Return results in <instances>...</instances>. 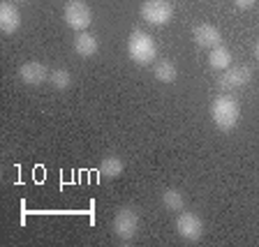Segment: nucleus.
Returning a JSON list of instances; mask_svg holds the SVG:
<instances>
[{
  "mask_svg": "<svg viewBox=\"0 0 259 247\" xmlns=\"http://www.w3.org/2000/svg\"><path fill=\"white\" fill-rule=\"evenodd\" d=\"M210 118H213L218 129L229 132V129L236 127L238 118H241V104H238L232 95L215 97L213 104H210Z\"/></svg>",
  "mask_w": 259,
  "mask_h": 247,
  "instance_id": "f257e3e1",
  "label": "nucleus"
},
{
  "mask_svg": "<svg viewBox=\"0 0 259 247\" xmlns=\"http://www.w3.org/2000/svg\"><path fill=\"white\" fill-rule=\"evenodd\" d=\"M127 54L137 65H151V63H155L157 44L148 32L135 30L127 39Z\"/></svg>",
  "mask_w": 259,
  "mask_h": 247,
  "instance_id": "f03ea898",
  "label": "nucleus"
},
{
  "mask_svg": "<svg viewBox=\"0 0 259 247\" xmlns=\"http://www.w3.org/2000/svg\"><path fill=\"white\" fill-rule=\"evenodd\" d=\"M63 19L74 32H81L91 26L93 10L88 7V3H83V0H67L63 7Z\"/></svg>",
  "mask_w": 259,
  "mask_h": 247,
  "instance_id": "7ed1b4c3",
  "label": "nucleus"
},
{
  "mask_svg": "<svg viewBox=\"0 0 259 247\" xmlns=\"http://www.w3.org/2000/svg\"><path fill=\"white\" fill-rule=\"evenodd\" d=\"M111 231L116 238H120L123 242L135 240L139 233V215L132 208H120L111 222Z\"/></svg>",
  "mask_w": 259,
  "mask_h": 247,
  "instance_id": "20e7f679",
  "label": "nucleus"
},
{
  "mask_svg": "<svg viewBox=\"0 0 259 247\" xmlns=\"http://www.w3.org/2000/svg\"><path fill=\"white\" fill-rule=\"evenodd\" d=\"M139 14L151 26H167L174 19V7L167 0H144L139 7Z\"/></svg>",
  "mask_w": 259,
  "mask_h": 247,
  "instance_id": "39448f33",
  "label": "nucleus"
},
{
  "mask_svg": "<svg viewBox=\"0 0 259 247\" xmlns=\"http://www.w3.org/2000/svg\"><path fill=\"white\" fill-rule=\"evenodd\" d=\"M250 79H252V70L248 65H241V67H229L218 76V88L222 92H234L241 90L243 86H248Z\"/></svg>",
  "mask_w": 259,
  "mask_h": 247,
  "instance_id": "423d86ee",
  "label": "nucleus"
},
{
  "mask_svg": "<svg viewBox=\"0 0 259 247\" xmlns=\"http://www.w3.org/2000/svg\"><path fill=\"white\" fill-rule=\"evenodd\" d=\"M176 233L188 242H199L204 236V222L197 213H181L176 220Z\"/></svg>",
  "mask_w": 259,
  "mask_h": 247,
  "instance_id": "0eeeda50",
  "label": "nucleus"
},
{
  "mask_svg": "<svg viewBox=\"0 0 259 247\" xmlns=\"http://www.w3.org/2000/svg\"><path fill=\"white\" fill-rule=\"evenodd\" d=\"M192 37H194V42H197V46L208 48V51L222 44V32H220V28H215L213 23H199V26L192 30Z\"/></svg>",
  "mask_w": 259,
  "mask_h": 247,
  "instance_id": "6e6552de",
  "label": "nucleus"
},
{
  "mask_svg": "<svg viewBox=\"0 0 259 247\" xmlns=\"http://www.w3.org/2000/svg\"><path fill=\"white\" fill-rule=\"evenodd\" d=\"M49 74H51V72L47 70V65L37 63V60L23 63L21 67H19V79H21L26 86H39V83L49 81Z\"/></svg>",
  "mask_w": 259,
  "mask_h": 247,
  "instance_id": "1a4fd4ad",
  "label": "nucleus"
},
{
  "mask_svg": "<svg viewBox=\"0 0 259 247\" xmlns=\"http://www.w3.org/2000/svg\"><path fill=\"white\" fill-rule=\"evenodd\" d=\"M21 26V14L16 10V5L12 3H0V30L12 35V32L19 30Z\"/></svg>",
  "mask_w": 259,
  "mask_h": 247,
  "instance_id": "9d476101",
  "label": "nucleus"
},
{
  "mask_svg": "<svg viewBox=\"0 0 259 247\" xmlns=\"http://www.w3.org/2000/svg\"><path fill=\"white\" fill-rule=\"evenodd\" d=\"M72 46H74L76 56H81V58H93V56L100 51V39H97L95 35H91V32L81 30V32H76Z\"/></svg>",
  "mask_w": 259,
  "mask_h": 247,
  "instance_id": "9b49d317",
  "label": "nucleus"
},
{
  "mask_svg": "<svg viewBox=\"0 0 259 247\" xmlns=\"http://www.w3.org/2000/svg\"><path fill=\"white\" fill-rule=\"evenodd\" d=\"M208 65L213 67L215 72H225L232 67V54H229V48L227 46H215V48H210V54H208Z\"/></svg>",
  "mask_w": 259,
  "mask_h": 247,
  "instance_id": "f8f14e48",
  "label": "nucleus"
},
{
  "mask_svg": "<svg viewBox=\"0 0 259 247\" xmlns=\"http://www.w3.org/2000/svg\"><path fill=\"white\" fill-rule=\"evenodd\" d=\"M153 74H155L157 81H162V83H174L178 76V70L176 65L171 63V60H155V65H153Z\"/></svg>",
  "mask_w": 259,
  "mask_h": 247,
  "instance_id": "ddd939ff",
  "label": "nucleus"
},
{
  "mask_svg": "<svg viewBox=\"0 0 259 247\" xmlns=\"http://www.w3.org/2000/svg\"><path fill=\"white\" fill-rule=\"evenodd\" d=\"M123 171H125V162L118 155H109L100 162V173L104 178H118Z\"/></svg>",
  "mask_w": 259,
  "mask_h": 247,
  "instance_id": "4468645a",
  "label": "nucleus"
},
{
  "mask_svg": "<svg viewBox=\"0 0 259 247\" xmlns=\"http://www.w3.org/2000/svg\"><path fill=\"white\" fill-rule=\"evenodd\" d=\"M162 204H164L167 210H183L185 196H183V192H178V189H164V194H162Z\"/></svg>",
  "mask_w": 259,
  "mask_h": 247,
  "instance_id": "2eb2a0df",
  "label": "nucleus"
},
{
  "mask_svg": "<svg viewBox=\"0 0 259 247\" xmlns=\"http://www.w3.org/2000/svg\"><path fill=\"white\" fill-rule=\"evenodd\" d=\"M49 83L56 88V90H67V88L72 86V74L67 70H54L51 74H49Z\"/></svg>",
  "mask_w": 259,
  "mask_h": 247,
  "instance_id": "dca6fc26",
  "label": "nucleus"
},
{
  "mask_svg": "<svg viewBox=\"0 0 259 247\" xmlns=\"http://www.w3.org/2000/svg\"><path fill=\"white\" fill-rule=\"evenodd\" d=\"M234 5H236L238 10H252V7L257 5V0H234Z\"/></svg>",
  "mask_w": 259,
  "mask_h": 247,
  "instance_id": "f3484780",
  "label": "nucleus"
},
{
  "mask_svg": "<svg viewBox=\"0 0 259 247\" xmlns=\"http://www.w3.org/2000/svg\"><path fill=\"white\" fill-rule=\"evenodd\" d=\"M254 56H257V60H259V42H257V48H254Z\"/></svg>",
  "mask_w": 259,
  "mask_h": 247,
  "instance_id": "a211bd4d",
  "label": "nucleus"
},
{
  "mask_svg": "<svg viewBox=\"0 0 259 247\" xmlns=\"http://www.w3.org/2000/svg\"><path fill=\"white\" fill-rule=\"evenodd\" d=\"M16 3H26V0H16Z\"/></svg>",
  "mask_w": 259,
  "mask_h": 247,
  "instance_id": "6ab92c4d",
  "label": "nucleus"
}]
</instances>
